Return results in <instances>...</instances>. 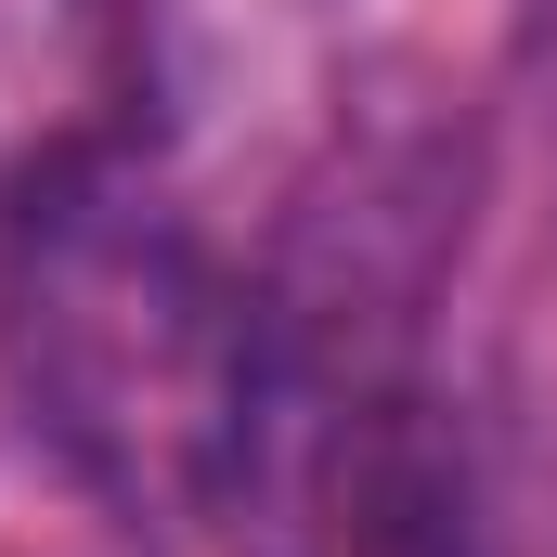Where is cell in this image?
Segmentation results:
<instances>
[{"label": "cell", "mask_w": 557, "mask_h": 557, "mask_svg": "<svg viewBox=\"0 0 557 557\" xmlns=\"http://www.w3.org/2000/svg\"><path fill=\"white\" fill-rule=\"evenodd\" d=\"M0 363L26 428L156 532L260 480L273 324L131 143H52L0 208Z\"/></svg>", "instance_id": "obj_1"}, {"label": "cell", "mask_w": 557, "mask_h": 557, "mask_svg": "<svg viewBox=\"0 0 557 557\" xmlns=\"http://www.w3.org/2000/svg\"><path fill=\"white\" fill-rule=\"evenodd\" d=\"M311 557H480L467 441L416 376H350L311 416Z\"/></svg>", "instance_id": "obj_2"}]
</instances>
